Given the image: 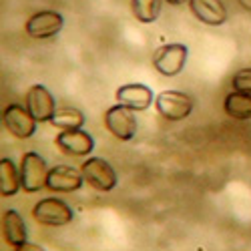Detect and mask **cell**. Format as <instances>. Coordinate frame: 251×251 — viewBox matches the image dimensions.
Masks as SVG:
<instances>
[{
  "mask_svg": "<svg viewBox=\"0 0 251 251\" xmlns=\"http://www.w3.org/2000/svg\"><path fill=\"white\" fill-rule=\"evenodd\" d=\"M195 100L191 95H187L183 91H163L155 97V109L157 113L171 123L185 121L193 113Z\"/></svg>",
  "mask_w": 251,
  "mask_h": 251,
  "instance_id": "1",
  "label": "cell"
},
{
  "mask_svg": "<svg viewBox=\"0 0 251 251\" xmlns=\"http://www.w3.org/2000/svg\"><path fill=\"white\" fill-rule=\"evenodd\" d=\"M80 173L85 177V183L91 185L95 191L100 193H109L113 191L119 179L115 167L102 157H89L85 163L80 165Z\"/></svg>",
  "mask_w": 251,
  "mask_h": 251,
  "instance_id": "2",
  "label": "cell"
},
{
  "mask_svg": "<svg viewBox=\"0 0 251 251\" xmlns=\"http://www.w3.org/2000/svg\"><path fill=\"white\" fill-rule=\"evenodd\" d=\"M32 219L45 227H65L75 219V211L62 199L45 197L32 207Z\"/></svg>",
  "mask_w": 251,
  "mask_h": 251,
  "instance_id": "3",
  "label": "cell"
},
{
  "mask_svg": "<svg viewBox=\"0 0 251 251\" xmlns=\"http://www.w3.org/2000/svg\"><path fill=\"white\" fill-rule=\"evenodd\" d=\"M49 165L43 155L36 151H26L20 159V181H23V191L38 193L47 187L49 179Z\"/></svg>",
  "mask_w": 251,
  "mask_h": 251,
  "instance_id": "4",
  "label": "cell"
},
{
  "mask_svg": "<svg viewBox=\"0 0 251 251\" xmlns=\"http://www.w3.org/2000/svg\"><path fill=\"white\" fill-rule=\"evenodd\" d=\"M104 127L119 141H133L137 135V117L135 111L117 102L104 111Z\"/></svg>",
  "mask_w": 251,
  "mask_h": 251,
  "instance_id": "5",
  "label": "cell"
},
{
  "mask_svg": "<svg viewBox=\"0 0 251 251\" xmlns=\"http://www.w3.org/2000/svg\"><path fill=\"white\" fill-rule=\"evenodd\" d=\"M187 56H189V49H187L185 45L169 43V45H163L155 50L153 67L163 76H177L185 69Z\"/></svg>",
  "mask_w": 251,
  "mask_h": 251,
  "instance_id": "6",
  "label": "cell"
},
{
  "mask_svg": "<svg viewBox=\"0 0 251 251\" xmlns=\"http://www.w3.org/2000/svg\"><path fill=\"white\" fill-rule=\"evenodd\" d=\"M36 119L30 115L26 104L10 102L8 107L2 111V125L4 129L16 137V139H30L36 133Z\"/></svg>",
  "mask_w": 251,
  "mask_h": 251,
  "instance_id": "7",
  "label": "cell"
},
{
  "mask_svg": "<svg viewBox=\"0 0 251 251\" xmlns=\"http://www.w3.org/2000/svg\"><path fill=\"white\" fill-rule=\"evenodd\" d=\"M62 26H65L62 14H58L56 10H40L26 20L25 30L34 40H47V38H54L62 30Z\"/></svg>",
  "mask_w": 251,
  "mask_h": 251,
  "instance_id": "8",
  "label": "cell"
},
{
  "mask_svg": "<svg viewBox=\"0 0 251 251\" xmlns=\"http://www.w3.org/2000/svg\"><path fill=\"white\" fill-rule=\"evenodd\" d=\"M54 145L69 157H87L95 149V139L85 129H65L56 135Z\"/></svg>",
  "mask_w": 251,
  "mask_h": 251,
  "instance_id": "9",
  "label": "cell"
},
{
  "mask_svg": "<svg viewBox=\"0 0 251 251\" xmlns=\"http://www.w3.org/2000/svg\"><path fill=\"white\" fill-rule=\"evenodd\" d=\"M25 104L38 123H50L56 113V100L45 85H32L25 95Z\"/></svg>",
  "mask_w": 251,
  "mask_h": 251,
  "instance_id": "10",
  "label": "cell"
},
{
  "mask_svg": "<svg viewBox=\"0 0 251 251\" xmlns=\"http://www.w3.org/2000/svg\"><path fill=\"white\" fill-rule=\"evenodd\" d=\"M85 185L80 169H75L71 165H56L49 171L47 189L52 193H75Z\"/></svg>",
  "mask_w": 251,
  "mask_h": 251,
  "instance_id": "11",
  "label": "cell"
},
{
  "mask_svg": "<svg viewBox=\"0 0 251 251\" xmlns=\"http://www.w3.org/2000/svg\"><path fill=\"white\" fill-rule=\"evenodd\" d=\"M117 100L125 107L133 109L135 113H141V111H147L151 104H155V97H153V91L143 85V82H129V85H123L117 89L115 93Z\"/></svg>",
  "mask_w": 251,
  "mask_h": 251,
  "instance_id": "12",
  "label": "cell"
},
{
  "mask_svg": "<svg viewBox=\"0 0 251 251\" xmlns=\"http://www.w3.org/2000/svg\"><path fill=\"white\" fill-rule=\"evenodd\" d=\"M2 237L6 241V245H10L12 249H23L26 245V237H28V229L26 223L23 219L16 209H6L2 213Z\"/></svg>",
  "mask_w": 251,
  "mask_h": 251,
  "instance_id": "13",
  "label": "cell"
},
{
  "mask_svg": "<svg viewBox=\"0 0 251 251\" xmlns=\"http://www.w3.org/2000/svg\"><path fill=\"white\" fill-rule=\"evenodd\" d=\"M189 8L199 23L207 26H221L227 23V8L221 0H191Z\"/></svg>",
  "mask_w": 251,
  "mask_h": 251,
  "instance_id": "14",
  "label": "cell"
},
{
  "mask_svg": "<svg viewBox=\"0 0 251 251\" xmlns=\"http://www.w3.org/2000/svg\"><path fill=\"white\" fill-rule=\"evenodd\" d=\"M223 111L227 117L235 121H249L251 119V93L231 91L223 99Z\"/></svg>",
  "mask_w": 251,
  "mask_h": 251,
  "instance_id": "15",
  "label": "cell"
},
{
  "mask_svg": "<svg viewBox=\"0 0 251 251\" xmlns=\"http://www.w3.org/2000/svg\"><path fill=\"white\" fill-rule=\"evenodd\" d=\"M23 189V181H20V167L8 159H0V195L2 197H12Z\"/></svg>",
  "mask_w": 251,
  "mask_h": 251,
  "instance_id": "16",
  "label": "cell"
},
{
  "mask_svg": "<svg viewBox=\"0 0 251 251\" xmlns=\"http://www.w3.org/2000/svg\"><path fill=\"white\" fill-rule=\"evenodd\" d=\"M85 113H82L80 109L76 107H60L56 109L54 117H52V127L60 129V131H65V129H82L85 127Z\"/></svg>",
  "mask_w": 251,
  "mask_h": 251,
  "instance_id": "17",
  "label": "cell"
},
{
  "mask_svg": "<svg viewBox=\"0 0 251 251\" xmlns=\"http://www.w3.org/2000/svg\"><path fill=\"white\" fill-rule=\"evenodd\" d=\"M163 0H131V12L141 25H153L159 18Z\"/></svg>",
  "mask_w": 251,
  "mask_h": 251,
  "instance_id": "18",
  "label": "cell"
},
{
  "mask_svg": "<svg viewBox=\"0 0 251 251\" xmlns=\"http://www.w3.org/2000/svg\"><path fill=\"white\" fill-rule=\"evenodd\" d=\"M231 85H233L235 91L251 93V67L249 69H239L231 78Z\"/></svg>",
  "mask_w": 251,
  "mask_h": 251,
  "instance_id": "19",
  "label": "cell"
},
{
  "mask_svg": "<svg viewBox=\"0 0 251 251\" xmlns=\"http://www.w3.org/2000/svg\"><path fill=\"white\" fill-rule=\"evenodd\" d=\"M169 6H181V4H189L191 0H165Z\"/></svg>",
  "mask_w": 251,
  "mask_h": 251,
  "instance_id": "20",
  "label": "cell"
},
{
  "mask_svg": "<svg viewBox=\"0 0 251 251\" xmlns=\"http://www.w3.org/2000/svg\"><path fill=\"white\" fill-rule=\"evenodd\" d=\"M237 2L241 4V8H245V10L251 12V0H237Z\"/></svg>",
  "mask_w": 251,
  "mask_h": 251,
  "instance_id": "21",
  "label": "cell"
},
{
  "mask_svg": "<svg viewBox=\"0 0 251 251\" xmlns=\"http://www.w3.org/2000/svg\"><path fill=\"white\" fill-rule=\"evenodd\" d=\"M23 249H43V247H40V245H32V243H26Z\"/></svg>",
  "mask_w": 251,
  "mask_h": 251,
  "instance_id": "22",
  "label": "cell"
}]
</instances>
